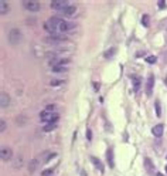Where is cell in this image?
<instances>
[{
  "label": "cell",
  "instance_id": "1",
  "mask_svg": "<svg viewBox=\"0 0 167 176\" xmlns=\"http://www.w3.org/2000/svg\"><path fill=\"white\" fill-rule=\"evenodd\" d=\"M44 27H45V30L50 34H64V33L74 30L75 29V23L67 21L64 19H60V17H51V19H48L45 21Z\"/></svg>",
  "mask_w": 167,
  "mask_h": 176
},
{
  "label": "cell",
  "instance_id": "2",
  "mask_svg": "<svg viewBox=\"0 0 167 176\" xmlns=\"http://www.w3.org/2000/svg\"><path fill=\"white\" fill-rule=\"evenodd\" d=\"M64 41H67V37L64 34H50L48 37L44 39V43H47L50 46H60Z\"/></svg>",
  "mask_w": 167,
  "mask_h": 176
},
{
  "label": "cell",
  "instance_id": "3",
  "mask_svg": "<svg viewBox=\"0 0 167 176\" xmlns=\"http://www.w3.org/2000/svg\"><path fill=\"white\" fill-rule=\"evenodd\" d=\"M9 43L11 44V46H16L18 44L20 41H21V31L18 30V29H11L10 31H9Z\"/></svg>",
  "mask_w": 167,
  "mask_h": 176
},
{
  "label": "cell",
  "instance_id": "4",
  "mask_svg": "<svg viewBox=\"0 0 167 176\" xmlns=\"http://www.w3.org/2000/svg\"><path fill=\"white\" fill-rule=\"evenodd\" d=\"M23 7L27 11H38L40 10V3L36 0H23Z\"/></svg>",
  "mask_w": 167,
  "mask_h": 176
},
{
  "label": "cell",
  "instance_id": "5",
  "mask_svg": "<svg viewBox=\"0 0 167 176\" xmlns=\"http://www.w3.org/2000/svg\"><path fill=\"white\" fill-rule=\"evenodd\" d=\"M70 6V1L68 0H53L51 1V9H54V10H60V11H63L65 7H68Z\"/></svg>",
  "mask_w": 167,
  "mask_h": 176
},
{
  "label": "cell",
  "instance_id": "6",
  "mask_svg": "<svg viewBox=\"0 0 167 176\" xmlns=\"http://www.w3.org/2000/svg\"><path fill=\"white\" fill-rule=\"evenodd\" d=\"M11 156H13V152L9 146H1V151H0V158L3 162H7V160H11Z\"/></svg>",
  "mask_w": 167,
  "mask_h": 176
},
{
  "label": "cell",
  "instance_id": "7",
  "mask_svg": "<svg viewBox=\"0 0 167 176\" xmlns=\"http://www.w3.org/2000/svg\"><path fill=\"white\" fill-rule=\"evenodd\" d=\"M70 64V60L68 58H53V60H50V65H51V68L53 67H58V65H64V67H67V65Z\"/></svg>",
  "mask_w": 167,
  "mask_h": 176
},
{
  "label": "cell",
  "instance_id": "8",
  "mask_svg": "<svg viewBox=\"0 0 167 176\" xmlns=\"http://www.w3.org/2000/svg\"><path fill=\"white\" fill-rule=\"evenodd\" d=\"M57 117V114H54V112H51V111H43L40 114V119L43 121V122H51V121Z\"/></svg>",
  "mask_w": 167,
  "mask_h": 176
},
{
  "label": "cell",
  "instance_id": "9",
  "mask_svg": "<svg viewBox=\"0 0 167 176\" xmlns=\"http://www.w3.org/2000/svg\"><path fill=\"white\" fill-rule=\"evenodd\" d=\"M153 87H154V75L150 74L149 78H147V82H146V94H147V95H151Z\"/></svg>",
  "mask_w": 167,
  "mask_h": 176
},
{
  "label": "cell",
  "instance_id": "10",
  "mask_svg": "<svg viewBox=\"0 0 167 176\" xmlns=\"http://www.w3.org/2000/svg\"><path fill=\"white\" fill-rule=\"evenodd\" d=\"M57 125H58V115H57L51 122H48L47 125L43 128V131H44V132H51V131H54V129L57 128Z\"/></svg>",
  "mask_w": 167,
  "mask_h": 176
},
{
  "label": "cell",
  "instance_id": "11",
  "mask_svg": "<svg viewBox=\"0 0 167 176\" xmlns=\"http://www.w3.org/2000/svg\"><path fill=\"white\" fill-rule=\"evenodd\" d=\"M143 163H144V168H146V170H147L149 173H151V175H153V173H154V170H156V168H154V163L151 162L150 158H144Z\"/></svg>",
  "mask_w": 167,
  "mask_h": 176
},
{
  "label": "cell",
  "instance_id": "12",
  "mask_svg": "<svg viewBox=\"0 0 167 176\" xmlns=\"http://www.w3.org/2000/svg\"><path fill=\"white\" fill-rule=\"evenodd\" d=\"M9 104H10V97L7 95V92H1V95H0V107L1 108H6V107H9Z\"/></svg>",
  "mask_w": 167,
  "mask_h": 176
},
{
  "label": "cell",
  "instance_id": "13",
  "mask_svg": "<svg viewBox=\"0 0 167 176\" xmlns=\"http://www.w3.org/2000/svg\"><path fill=\"white\" fill-rule=\"evenodd\" d=\"M163 131H164L163 124H157V125H154V127H153V129H151L153 135L156 136V138H160V136L163 135Z\"/></svg>",
  "mask_w": 167,
  "mask_h": 176
},
{
  "label": "cell",
  "instance_id": "14",
  "mask_svg": "<svg viewBox=\"0 0 167 176\" xmlns=\"http://www.w3.org/2000/svg\"><path fill=\"white\" fill-rule=\"evenodd\" d=\"M106 162L109 165V168H115V160H113V149L109 148L106 151Z\"/></svg>",
  "mask_w": 167,
  "mask_h": 176
},
{
  "label": "cell",
  "instance_id": "15",
  "mask_svg": "<svg viewBox=\"0 0 167 176\" xmlns=\"http://www.w3.org/2000/svg\"><path fill=\"white\" fill-rule=\"evenodd\" d=\"M61 13H63L64 16H74V14L77 13V7H75V6H72V4H70L68 7L64 9Z\"/></svg>",
  "mask_w": 167,
  "mask_h": 176
},
{
  "label": "cell",
  "instance_id": "16",
  "mask_svg": "<svg viewBox=\"0 0 167 176\" xmlns=\"http://www.w3.org/2000/svg\"><path fill=\"white\" fill-rule=\"evenodd\" d=\"M38 163H40V158H34V159H31V162L28 163V172H30V173L36 172V169H37V166H38Z\"/></svg>",
  "mask_w": 167,
  "mask_h": 176
},
{
  "label": "cell",
  "instance_id": "17",
  "mask_svg": "<svg viewBox=\"0 0 167 176\" xmlns=\"http://www.w3.org/2000/svg\"><path fill=\"white\" fill-rule=\"evenodd\" d=\"M91 162L95 165V168L99 170V172H104V165H102V162L98 159V158H95V156H91Z\"/></svg>",
  "mask_w": 167,
  "mask_h": 176
},
{
  "label": "cell",
  "instance_id": "18",
  "mask_svg": "<svg viewBox=\"0 0 167 176\" xmlns=\"http://www.w3.org/2000/svg\"><path fill=\"white\" fill-rule=\"evenodd\" d=\"M9 10H10V7H9L7 3L4 0H0V14H6V13H9Z\"/></svg>",
  "mask_w": 167,
  "mask_h": 176
},
{
  "label": "cell",
  "instance_id": "19",
  "mask_svg": "<svg viewBox=\"0 0 167 176\" xmlns=\"http://www.w3.org/2000/svg\"><path fill=\"white\" fill-rule=\"evenodd\" d=\"M132 82H133V91H135V92H137V91L140 89V84H142L140 78H139V77H133Z\"/></svg>",
  "mask_w": 167,
  "mask_h": 176
},
{
  "label": "cell",
  "instance_id": "20",
  "mask_svg": "<svg viewBox=\"0 0 167 176\" xmlns=\"http://www.w3.org/2000/svg\"><path fill=\"white\" fill-rule=\"evenodd\" d=\"M115 54H116V48L112 47V48H109V50L105 51V58H112Z\"/></svg>",
  "mask_w": 167,
  "mask_h": 176
},
{
  "label": "cell",
  "instance_id": "21",
  "mask_svg": "<svg viewBox=\"0 0 167 176\" xmlns=\"http://www.w3.org/2000/svg\"><path fill=\"white\" fill-rule=\"evenodd\" d=\"M51 70H53V71H54V72H67V71H68V68H67V67H64V65H58V67H53Z\"/></svg>",
  "mask_w": 167,
  "mask_h": 176
},
{
  "label": "cell",
  "instance_id": "22",
  "mask_svg": "<svg viewBox=\"0 0 167 176\" xmlns=\"http://www.w3.org/2000/svg\"><path fill=\"white\" fill-rule=\"evenodd\" d=\"M149 23H150V17H149V14H143V16H142V24H143L144 27H147Z\"/></svg>",
  "mask_w": 167,
  "mask_h": 176
},
{
  "label": "cell",
  "instance_id": "23",
  "mask_svg": "<svg viewBox=\"0 0 167 176\" xmlns=\"http://www.w3.org/2000/svg\"><path fill=\"white\" fill-rule=\"evenodd\" d=\"M154 108H156V115L161 117V107H160V101H154Z\"/></svg>",
  "mask_w": 167,
  "mask_h": 176
},
{
  "label": "cell",
  "instance_id": "24",
  "mask_svg": "<svg viewBox=\"0 0 167 176\" xmlns=\"http://www.w3.org/2000/svg\"><path fill=\"white\" fill-rule=\"evenodd\" d=\"M21 165H23V158H21V156H17V160L13 163V166L17 169V168H21Z\"/></svg>",
  "mask_w": 167,
  "mask_h": 176
},
{
  "label": "cell",
  "instance_id": "25",
  "mask_svg": "<svg viewBox=\"0 0 167 176\" xmlns=\"http://www.w3.org/2000/svg\"><path fill=\"white\" fill-rule=\"evenodd\" d=\"M146 61H147L149 64H154V63L157 61V58L154 56H149V57H146Z\"/></svg>",
  "mask_w": 167,
  "mask_h": 176
},
{
  "label": "cell",
  "instance_id": "26",
  "mask_svg": "<svg viewBox=\"0 0 167 176\" xmlns=\"http://www.w3.org/2000/svg\"><path fill=\"white\" fill-rule=\"evenodd\" d=\"M53 172H54L53 169H45V170L41 172V176H51L53 175Z\"/></svg>",
  "mask_w": 167,
  "mask_h": 176
},
{
  "label": "cell",
  "instance_id": "27",
  "mask_svg": "<svg viewBox=\"0 0 167 176\" xmlns=\"http://www.w3.org/2000/svg\"><path fill=\"white\" fill-rule=\"evenodd\" d=\"M63 82H64L63 80H60V78H55V80H53V81H51L50 84H51L53 87H55V85H60V84H63Z\"/></svg>",
  "mask_w": 167,
  "mask_h": 176
},
{
  "label": "cell",
  "instance_id": "28",
  "mask_svg": "<svg viewBox=\"0 0 167 176\" xmlns=\"http://www.w3.org/2000/svg\"><path fill=\"white\" fill-rule=\"evenodd\" d=\"M0 131L1 132L6 131V121H0Z\"/></svg>",
  "mask_w": 167,
  "mask_h": 176
},
{
  "label": "cell",
  "instance_id": "29",
  "mask_svg": "<svg viewBox=\"0 0 167 176\" xmlns=\"http://www.w3.org/2000/svg\"><path fill=\"white\" fill-rule=\"evenodd\" d=\"M157 6H159V9H164L166 7V1H164V0H159Z\"/></svg>",
  "mask_w": 167,
  "mask_h": 176
},
{
  "label": "cell",
  "instance_id": "30",
  "mask_svg": "<svg viewBox=\"0 0 167 176\" xmlns=\"http://www.w3.org/2000/svg\"><path fill=\"white\" fill-rule=\"evenodd\" d=\"M87 139H88V141H91V139H92V131H91L89 128L87 129Z\"/></svg>",
  "mask_w": 167,
  "mask_h": 176
},
{
  "label": "cell",
  "instance_id": "31",
  "mask_svg": "<svg viewBox=\"0 0 167 176\" xmlns=\"http://www.w3.org/2000/svg\"><path fill=\"white\" fill-rule=\"evenodd\" d=\"M54 108H55V107H54V105H47V108H45V111H54Z\"/></svg>",
  "mask_w": 167,
  "mask_h": 176
},
{
  "label": "cell",
  "instance_id": "32",
  "mask_svg": "<svg viewBox=\"0 0 167 176\" xmlns=\"http://www.w3.org/2000/svg\"><path fill=\"white\" fill-rule=\"evenodd\" d=\"M94 88L98 91V89H99V84H98V82H94Z\"/></svg>",
  "mask_w": 167,
  "mask_h": 176
},
{
  "label": "cell",
  "instance_id": "33",
  "mask_svg": "<svg viewBox=\"0 0 167 176\" xmlns=\"http://www.w3.org/2000/svg\"><path fill=\"white\" fill-rule=\"evenodd\" d=\"M156 176H164V175H161V173H156Z\"/></svg>",
  "mask_w": 167,
  "mask_h": 176
},
{
  "label": "cell",
  "instance_id": "34",
  "mask_svg": "<svg viewBox=\"0 0 167 176\" xmlns=\"http://www.w3.org/2000/svg\"><path fill=\"white\" fill-rule=\"evenodd\" d=\"M164 84H166V85H167V77H166V80H164Z\"/></svg>",
  "mask_w": 167,
  "mask_h": 176
},
{
  "label": "cell",
  "instance_id": "35",
  "mask_svg": "<svg viewBox=\"0 0 167 176\" xmlns=\"http://www.w3.org/2000/svg\"><path fill=\"white\" fill-rule=\"evenodd\" d=\"M166 173H167V166H166Z\"/></svg>",
  "mask_w": 167,
  "mask_h": 176
}]
</instances>
